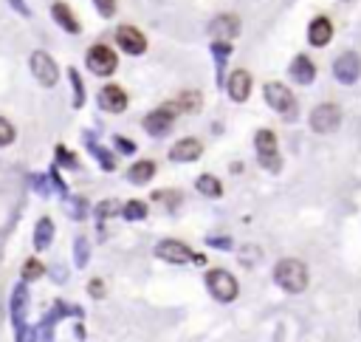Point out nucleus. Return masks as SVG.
<instances>
[{"mask_svg":"<svg viewBox=\"0 0 361 342\" xmlns=\"http://www.w3.org/2000/svg\"><path fill=\"white\" fill-rule=\"evenodd\" d=\"M116 147H119V150H125V153H133V150H136V147H133L127 139H122V136H119V139H116Z\"/></svg>","mask_w":361,"mask_h":342,"instance_id":"ea45409f","label":"nucleus"},{"mask_svg":"<svg viewBox=\"0 0 361 342\" xmlns=\"http://www.w3.org/2000/svg\"><path fill=\"white\" fill-rule=\"evenodd\" d=\"M175 108L178 110H186V113L198 110L201 108V94H198V90H184V94L178 97V102H175Z\"/></svg>","mask_w":361,"mask_h":342,"instance_id":"393cba45","label":"nucleus"},{"mask_svg":"<svg viewBox=\"0 0 361 342\" xmlns=\"http://www.w3.org/2000/svg\"><path fill=\"white\" fill-rule=\"evenodd\" d=\"M122 215H125L127 221H141V218H147V204H144V201H127L125 210H122Z\"/></svg>","mask_w":361,"mask_h":342,"instance_id":"a878e982","label":"nucleus"},{"mask_svg":"<svg viewBox=\"0 0 361 342\" xmlns=\"http://www.w3.org/2000/svg\"><path fill=\"white\" fill-rule=\"evenodd\" d=\"M153 201L155 204H164L166 210H173L181 204V193H173V190H161V193H153Z\"/></svg>","mask_w":361,"mask_h":342,"instance_id":"c756f323","label":"nucleus"},{"mask_svg":"<svg viewBox=\"0 0 361 342\" xmlns=\"http://www.w3.org/2000/svg\"><path fill=\"white\" fill-rule=\"evenodd\" d=\"M116 42H119V49H125L127 54H144L147 51V40H144V34L136 26H119Z\"/></svg>","mask_w":361,"mask_h":342,"instance_id":"9b49d317","label":"nucleus"},{"mask_svg":"<svg viewBox=\"0 0 361 342\" xmlns=\"http://www.w3.org/2000/svg\"><path fill=\"white\" fill-rule=\"evenodd\" d=\"M51 14H54V20L60 23V26L65 29V32H71V34H79V20L74 17V12L68 9V3H62V0H57V3L51 6Z\"/></svg>","mask_w":361,"mask_h":342,"instance_id":"6ab92c4d","label":"nucleus"},{"mask_svg":"<svg viewBox=\"0 0 361 342\" xmlns=\"http://www.w3.org/2000/svg\"><path fill=\"white\" fill-rule=\"evenodd\" d=\"M358 323H361V320H358Z\"/></svg>","mask_w":361,"mask_h":342,"instance_id":"37998d69","label":"nucleus"},{"mask_svg":"<svg viewBox=\"0 0 361 342\" xmlns=\"http://www.w3.org/2000/svg\"><path fill=\"white\" fill-rule=\"evenodd\" d=\"M291 77L299 82V85H310L316 80V65L310 62L305 54H299V57H294V62H291Z\"/></svg>","mask_w":361,"mask_h":342,"instance_id":"a211bd4d","label":"nucleus"},{"mask_svg":"<svg viewBox=\"0 0 361 342\" xmlns=\"http://www.w3.org/2000/svg\"><path fill=\"white\" fill-rule=\"evenodd\" d=\"M32 74L37 77V82L40 85H45V88H51V85H57V80H60V71H57V62L48 57L45 51H34L32 54Z\"/></svg>","mask_w":361,"mask_h":342,"instance_id":"0eeeda50","label":"nucleus"},{"mask_svg":"<svg viewBox=\"0 0 361 342\" xmlns=\"http://www.w3.org/2000/svg\"><path fill=\"white\" fill-rule=\"evenodd\" d=\"M12 3H14V9H17L20 14H29V9H26V6H23V0H12Z\"/></svg>","mask_w":361,"mask_h":342,"instance_id":"79ce46f5","label":"nucleus"},{"mask_svg":"<svg viewBox=\"0 0 361 342\" xmlns=\"http://www.w3.org/2000/svg\"><path fill=\"white\" fill-rule=\"evenodd\" d=\"M17 342H37V331L29 326H20L17 328Z\"/></svg>","mask_w":361,"mask_h":342,"instance_id":"e433bc0d","label":"nucleus"},{"mask_svg":"<svg viewBox=\"0 0 361 342\" xmlns=\"http://www.w3.org/2000/svg\"><path fill=\"white\" fill-rule=\"evenodd\" d=\"M209 243H212V246H218V249H229V238H226V241H223V238H212Z\"/></svg>","mask_w":361,"mask_h":342,"instance_id":"a19ab883","label":"nucleus"},{"mask_svg":"<svg viewBox=\"0 0 361 342\" xmlns=\"http://www.w3.org/2000/svg\"><path fill=\"white\" fill-rule=\"evenodd\" d=\"M226 88H229V97L234 102H246L249 94H251V74L243 71V68H237V71L229 77V85Z\"/></svg>","mask_w":361,"mask_h":342,"instance_id":"4468645a","label":"nucleus"},{"mask_svg":"<svg viewBox=\"0 0 361 342\" xmlns=\"http://www.w3.org/2000/svg\"><path fill=\"white\" fill-rule=\"evenodd\" d=\"M68 77H71V82H74V108H82L85 105V88H82V80H79V74L71 68L68 71Z\"/></svg>","mask_w":361,"mask_h":342,"instance_id":"7c9ffc66","label":"nucleus"},{"mask_svg":"<svg viewBox=\"0 0 361 342\" xmlns=\"http://www.w3.org/2000/svg\"><path fill=\"white\" fill-rule=\"evenodd\" d=\"M195 187H198L201 195H209V198H221L223 195V184L214 175H201Z\"/></svg>","mask_w":361,"mask_h":342,"instance_id":"b1692460","label":"nucleus"},{"mask_svg":"<svg viewBox=\"0 0 361 342\" xmlns=\"http://www.w3.org/2000/svg\"><path fill=\"white\" fill-rule=\"evenodd\" d=\"M206 286L212 291V297L221 300V303H232L237 297V291H240L234 275H229L226 269H212L209 275H206Z\"/></svg>","mask_w":361,"mask_h":342,"instance_id":"f03ea898","label":"nucleus"},{"mask_svg":"<svg viewBox=\"0 0 361 342\" xmlns=\"http://www.w3.org/2000/svg\"><path fill=\"white\" fill-rule=\"evenodd\" d=\"M274 283L288 294H302L308 289V266L294 258L279 260L274 266Z\"/></svg>","mask_w":361,"mask_h":342,"instance_id":"f257e3e1","label":"nucleus"},{"mask_svg":"<svg viewBox=\"0 0 361 342\" xmlns=\"http://www.w3.org/2000/svg\"><path fill=\"white\" fill-rule=\"evenodd\" d=\"M57 158H60V164H65V167H77V158H74V153H71V150H65V147H57Z\"/></svg>","mask_w":361,"mask_h":342,"instance_id":"c9c22d12","label":"nucleus"},{"mask_svg":"<svg viewBox=\"0 0 361 342\" xmlns=\"http://www.w3.org/2000/svg\"><path fill=\"white\" fill-rule=\"evenodd\" d=\"M254 147L260 156V164L266 170H279V156H277V136L271 130H257Z\"/></svg>","mask_w":361,"mask_h":342,"instance_id":"20e7f679","label":"nucleus"},{"mask_svg":"<svg viewBox=\"0 0 361 342\" xmlns=\"http://www.w3.org/2000/svg\"><path fill=\"white\" fill-rule=\"evenodd\" d=\"M45 275V266L40 263V260H26V263H23V280H40Z\"/></svg>","mask_w":361,"mask_h":342,"instance_id":"c85d7f7f","label":"nucleus"},{"mask_svg":"<svg viewBox=\"0 0 361 342\" xmlns=\"http://www.w3.org/2000/svg\"><path fill=\"white\" fill-rule=\"evenodd\" d=\"M203 153V145L198 139H181L173 150H170V158L173 162H195V158Z\"/></svg>","mask_w":361,"mask_h":342,"instance_id":"dca6fc26","label":"nucleus"},{"mask_svg":"<svg viewBox=\"0 0 361 342\" xmlns=\"http://www.w3.org/2000/svg\"><path fill=\"white\" fill-rule=\"evenodd\" d=\"M333 74H336V80H339V82L353 85V82L361 77V57L353 54V51H345L342 57H336V62H333Z\"/></svg>","mask_w":361,"mask_h":342,"instance_id":"1a4fd4ad","label":"nucleus"},{"mask_svg":"<svg viewBox=\"0 0 361 342\" xmlns=\"http://www.w3.org/2000/svg\"><path fill=\"white\" fill-rule=\"evenodd\" d=\"M330 37H333V23L327 20V17H316L314 23H310V29H308V40H310V45H327L330 42Z\"/></svg>","mask_w":361,"mask_h":342,"instance_id":"f3484780","label":"nucleus"},{"mask_svg":"<svg viewBox=\"0 0 361 342\" xmlns=\"http://www.w3.org/2000/svg\"><path fill=\"white\" fill-rule=\"evenodd\" d=\"M9 311H12V323H14V328L26 326V311H29V289H26V283H20V286L12 289Z\"/></svg>","mask_w":361,"mask_h":342,"instance_id":"f8f14e48","label":"nucleus"},{"mask_svg":"<svg viewBox=\"0 0 361 342\" xmlns=\"http://www.w3.org/2000/svg\"><path fill=\"white\" fill-rule=\"evenodd\" d=\"M88 291H90V297H96V300H102V297H105V283H102V280H90Z\"/></svg>","mask_w":361,"mask_h":342,"instance_id":"4c0bfd02","label":"nucleus"},{"mask_svg":"<svg viewBox=\"0 0 361 342\" xmlns=\"http://www.w3.org/2000/svg\"><path fill=\"white\" fill-rule=\"evenodd\" d=\"M212 54H214V62H218V82L223 85V68H226V60L232 54V45L226 40H214L212 42Z\"/></svg>","mask_w":361,"mask_h":342,"instance_id":"5701e85b","label":"nucleus"},{"mask_svg":"<svg viewBox=\"0 0 361 342\" xmlns=\"http://www.w3.org/2000/svg\"><path fill=\"white\" fill-rule=\"evenodd\" d=\"M65 311H68V308H65V303H57L51 311H48L45 320L40 323V334H42V339H45V342H51V339H54V326H57V323L62 320V317H65Z\"/></svg>","mask_w":361,"mask_h":342,"instance_id":"412c9836","label":"nucleus"},{"mask_svg":"<svg viewBox=\"0 0 361 342\" xmlns=\"http://www.w3.org/2000/svg\"><path fill=\"white\" fill-rule=\"evenodd\" d=\"M65 212H68L71 218L82 221V218L88 215V204H85L82 198H68V201H65Z\"/></svg>","mask_w":361,"mask_h":342,"instance_id":"cd10ccee","label":"nucleus"},{"mask_svg":"<svg viewBox=\"0 0 361 342\" xmlns=\"http://www.w3.org/2000/svg\"><path fill=\"white\" fill-rule=\"evenodd\" d=\"M93 3H96V9H99L102 17H113V12H116V0H93Z\"/></svg>","mask_w":361,"mask_h":342,"instance_id":"f704fd0d","label":"nucleus"},{"mask_svg":"<svg viewBox=\"0 0 361 342\" xmlns=\"http://www.w3.org/2000/svg\"><path fill=\"white\" fill-rule=\"evenodd\" d=\"M51 238H54V221L51 218H40L37 226H34V249H48L51 246Z\"/></svg>","mask_w":361,"mask_h":342,"instance_id":"aec40b11","label":"nucleus"},{"mask_svg":"<svg viewBox=\"0 0 361 342\" xmlns=\"http://www.w3.org/2000/svg\"><path fill=\"white\" fill-rule=\"evenodd\" d=\"M88 147L93 150V156L99 158V164H102L105 170H113V167H116V158H113V156H110V153H108L105 147H99V145H96V142L90 139V136H88Z\"/></svg>","mask_w":361,"mask_h":342,"instance_id":"bb28decb","label":"nucleus"},{"mask_svg":"<svg viewBox=\"0 0 361 342\" xmlns=\"http://www.w3.org/2000/svg\"><path fill=\"white\" fill-rule=\"evenodd\" d=\"M266 102H269L277 113H282V117H291V113L297 110L294 94H291V90H288L282 82H269V85H266Z\"/></svg>","mask_w":361,"mask_h":342,"instance_id":"39448f33","label":"nucleus"},{"mask_svg":"<svg viewBox=\"0 0 361 342\" xmlns=\"http://www.w3.org/2000/svg\"><path fill=\"white\" fill-rule=\"evenodd\" d=\"M175 110H178L175 105H164V108L147 113V117H144V130H147L150 136H164V133H170L173 119H175Z\"/></svg>","mask_w":361,"mask_h":342,"instance_id":"6e6552de","label":"nucleus"},{"mask_svg":"<svg viewBox=\"0 0 361 342\" xmlns=\"http://www.w3.org/2000/svg\"><path fill=\"white\" fill-rule=\"evenodd\" d=\"M237 32H240V20H237L234 14H221V17H214L212 26H209V34H212L214 40H226V42H229Z\"/></svg>","mask_w":361,"mask_h":342,"instance_id":"2eb2a0df","label":"nucleus"},{"mask_svg":"<svg viewBox=\"0 0 361 342\" xmlns=\"http://www.w3.org/2000/svg\"><path fill=\"white\" fill-rule=\"evenodd\" d=\"M339 122H342V110L336 105H330V102L314 108V113H310V127H314L316 133H333L336 127H339Z\"/></svg>","mask_w":361,"mask_h":342,"instance_id":"423d86ee","label":"nucleus"},{"mask_svg":"<svg viewBox=\"0 0 361 342\" xmlns=\"http://www.w3.org/2000/svg\"><path fill=\"white\" fill-rule=\"evenodd\" d=\"M116 212H122V210H119V204H116V201H102V204H99V210H96V215H99V223H102L105 218L116 215Z\"/></svg>","mask_w":361,"mask_h":342,"instance_id":"72a5a7b5","label":"nucleus"},{"mask_svg":"<svg viewBox=\"0 0 361 342\" xmlns=\"http://www.w3.org/2000/svg\"><path fill=\"white\" fill-rule=\"evenodd\" d=\"M12 142H14V127H12V122H6L0 117V147H6Z\"/></svg>","mask_w":361,"mask_h":342,"instance_id":"473e14b6","label":"nucleus"},{"mask_svg":"<svg viewBox=\"0 0 361 342\" xmlns=\"http://www.w3.org/2000/svg\"><path fill=\"white\" fill-rule=\"evenodd\" d=\"M32 184L37 187V193H40V195H48V187H45V175H34V178H32Z\"/></svg>","mask_w":361,"mask_h":342,"instance_id":"58836bf2","label":"nucleus"},{"mask_svg":"<svg viewBox=\"0 0 361 342\" xmlns=\"http://www.w3.org/2000/svg\"><path fill=\"white\" fill-rule=\"evenodd\" d=\"M155 255H158L161 260H166V263H189V260H195V252H192L186 243L173 241V238L161 241V243L155 246Z\"/></svg>","mask_w":361,"mask_h":342,"instance_id":"9d476101","label":"nucleus"},{"mask_svg":"<svg viewBox=\"0 0 361 342\" xmlns=\"http://www.w3.org/2000/svg\"><path fill=\"white\" fill-rule=\"evenodd\" d=\"M155 175V164L153 162H136L130 170H127V178L133 184H147V181Z\"/></svg>","mask_w":361,"mask_h":342,"instance_id":"4be33fe9","label":"nucleus"},{"mask_svg":"<svg viewBox=\"0 0 361 342\" xmlns=\"http://www.w3.org/2000/svg\"><path fill=\"white\" fill-rule=\"evenodd\" d=\"M85 62H88V68L96 74V77H110L113 71H116V65H119V60H116V54H113V49H108V45H93V49L88 51V57H85Z\"/></svg>","mask_w":361,"mask_h":342,"instance_id":"7ed1b4c3","label":"nucleus"},{"mask_svg":"<svg viewBox=\"0 0 361 342\" xmlns=\"http://www.w3.org/2000/svg\"><path fill=\"white\" fill-rule=\"evenodd\" d=\"M99 105H102V110H108V113H122L125 108H127V94L119 85H105L102 90H99Z\"/></svg>","mask_w":361,"mask_h":342,"instance_id":"ddd939ff","label":"nucleus"},{"mask_svg":"<svg viewBox=\"0 0 361 342\" xmlns=\"http://www.w3.org/2000/svg\"><path fill=\"white\" fill-rule=\"evenodd\" d=\"M88 241L85 238H77V243H74V260H77V266L79 269H85L88 266Z\"/></svg>","mask_w":361,"mask_h":342,"instance_id":"2f4dec72","label":"nucleus"}]
</instances>
